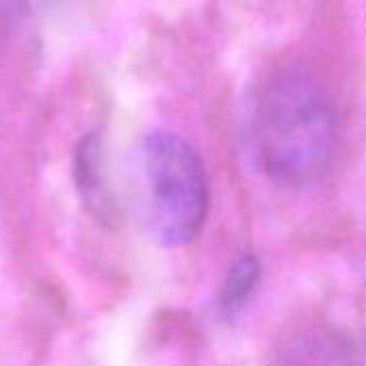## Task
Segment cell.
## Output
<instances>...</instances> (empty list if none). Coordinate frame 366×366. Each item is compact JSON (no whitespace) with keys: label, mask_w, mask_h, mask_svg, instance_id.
Masks as SVG:
<instances>
[{"label":"cell","mask_w":366,"mask_h":366,"mask_svg":"<svg viewBox=\"0 0 366 366\" xmlns=\"http://www.w3.org/2000/svg\"><path fill=\"white\" fill-rule=\"evenodd\" d=\"M249 131L262 174L279 187L305 189L328 174L337 114L326 88L309 73L272 75L255 97Z\"/></svg>","instance_id":"cell-1"},{"label":"cell","mask_w":366,"mask_h":366,"mask_svg":"<svg viewBox=\"0 0 366 366\" xmlns=\"http://www.w3.org/2000/svg\"><path fill=\"white\" fill-rule=\"evenodd\" d=\"M148 221L159 242L189 244L210 208L208 176L193 146L176 133L152 131L139 148Z\"/></svg>","instance_id":"cell-2"},{"label":"cell","mask_w":366,"mask_h":366,"mask_svg":"<svg viewBox=\"0 0 366 366\" xmlns=\"http://www.w3.org/2000/svg\"><path fill=\"white\" fill-rule=\"evenodd\" d=\"M272 366H366V352L343 330L315 328L294 337Z\"/></svg>","instance_id":"cell-3"},{"label":"cell","mask_w":366,"mask_h":366,"mask_svg":"<svg viewBox=\"0 0 366 366\" xmlns=\"http://www.w3.org/2000/svg\"><path fill=\"white\" fill-rule=\"evenodd\" d=\"M75 176L79 193L86 202V206L107 219L114 214V197L109 191V178L105 169V157L103 146L97 137H86L75 154Z\"/></svg>","instance_id":"cell-4"},{"label":"cell","mask_w":366,"mask_h":366,"mask_svg":"<svg viewBox=\"0 0 366 366\" xmlns=\"http://www.w3.org/2000/svg\"><path fill=\"white\" fill-rule=\"evenodd\" d=\"M259 279H262L259 259L253 253L238 255L221 281V290L217 296V307H219L221 315L232 317L234 313H238L255 294Z\"/></svg>","instance_id":"cell-5"}]
</instances>
